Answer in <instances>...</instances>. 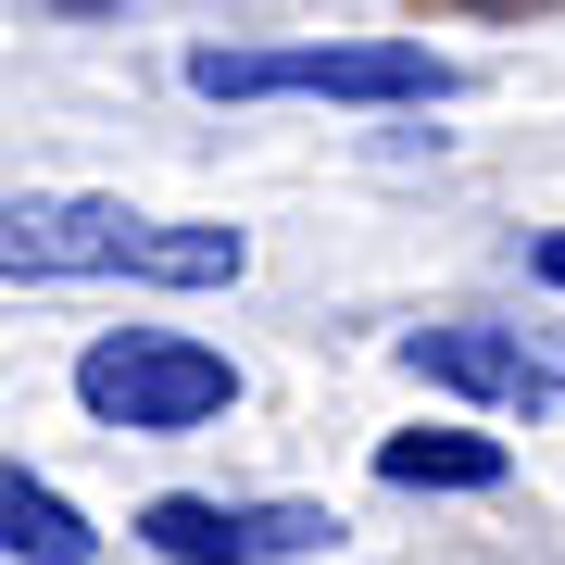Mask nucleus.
<instances>
[{
    "label": "nucleus",
    "mask_w": 565,
    "mask_h": 565,
    "mask_svg": "<svg viewBox=\"0 0 565 565\" xmlns=\"http://www.w3.org/2000/svg\"><path fill=\"white\" fill-rule=\"evenodd\" d=\"M0 264L13 277H151V289H226L252 264L239 226H177L126 202H13L0 214Z\"/></svg>",
    "instance_id": "1"
},
{
    "label": "nucleus",
    "mask_w": 565,
    "mask_h": 565,
    "mask_svg": "<svg viewBox=\"0 0 565 565\" xmlns=\"http://www.w3.org/2000/svg\"><path fill=\"white\" fill-rule=\"evenodd\" d=\"M76 403L126 440H189L239 403V364L214 340H177V327H114V340L76 352Z\"/></svg>",
    "instance_id": "2"
},
{
    "label": "nucleus",
    "mask_w": 565,
    "mask_h": 565,
    "mask_svg": "<svg viewBox=\"0 0 565 565\" xmlns=\"http://www.w3.org/2000/svg\"><path fill=\"white\" fill-rule=\"evenodd\" d=\"M202 102H452V63L415 39H327V51H189Z\"/></svg>",
    "instance_id": "3"
},
{
    "label": "nucleus",
    "mask_w": 565,
    "mask_h": 565,
    "mask_svg": "<svg viewBox=\"0 0 565 565\" xmlns=\"http://www.w3.org/2000/svg\"><path fill=\"white\" fill-rule=\"evenodd\" d=\"M139 541L163 565H302L340 541V515L327 503H202V490H163L139 515Z\"/></svg>",
    "instance_id": "4"
},
{
    "label": "nucleus",
    "mask_w": 565,
    "mask_h": 565,
    "mask_svg": "<svg viewBox=\"0 0 565 565\" xmlns=\"http://www.w3.org/2000/svg\"><path fill=\"white\" fill-rule=\"evenodd\" d=\"M403 364L427 390H465V403H503V415H553L565 403V352H527L515 327H415Z\"/></svg>",
    "instance_id": "5"
},
{
    "label": "nucleus",
    "mask_w": 565,
    "mask_h": 565,
    "mask_svg": "<svg viewBox=\"0 0 565 565\" xmlns=\"http://www.w3.org/2000/svg\"><path fill=\"white\" fill-rule=\"evenodd\" d=\"M390 490H503V440H465V427H403L377 452Z\"/></svg>",
    "instance_id": "6"
},
{
    "label": "nucleus",
    "mask_w": 565,
    "mask_h": 565,
    "mask_svg": "<svg viewBox=\"0 0 565 565\" xmlns=\"http://www.w3.org/2000/svg\"><path fill=\"white\" fill-rule=\"evenodd\" d=\"M0 541H13V565H88V553H102V541H88V515L63 503L51 478H25V465L0 478Z\"/></svg>",
    "instance_id": "7"
},
{
    "label": "nucleus",
    "mask_w": 565,
    "mask_h": 565,
    "mask_svg": "<svg viewBox=\"0 0 565 565\" xmlns=\"http://www.w3.org/2000/svg\"><path fill=\"white\" fill-rule=\"evenodd\" d=\"M527 264H541V277H553V289H565V239H541V252H527Z\"/></svg>",
    "instance_id": "8"
},
{
    "label": "nucleus",
    "mask_w": 565,
    "mask_h": 565,
    "mask_svg": "<svg viewBox=\"0 0 565 565\" xmlns=\"http://www.w3.org/2000/svg\"><path fill=\"white\" fill-rule=\"evenodd\" d=\"M51 13H102V0H51Z\"/></svg>",
    "instance_id": "9"
}]
</instances>
